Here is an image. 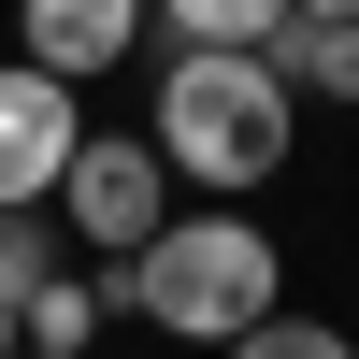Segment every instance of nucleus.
Masks as SVG:
<instances>
[{
    "label": "nucleus",
    "instance_id": "9",
    "mask_svg": "<svg viewBox=\"0 0 359 359\" xmlns=\"http://www.w3.org/2000/svg\"><path fill=\"white\" fill-rule=\"evenodd\" d=\"M43 273H57V201H0V302H29Z\"/></svg>",
    "mask_w": 359,
    "mask_h": 359
},
{
    "label": "nucleus",
    "instance_id": "3",
    "mask_svg": "<svg viewBox=\"0 0 359 359\" xmlns=\"http://www.w3.org/2000/svg\"><path fill=\"white\" fill-rule=\"evenodd\" d=\"M57 230H72L86 259H144V245L172 230V158L130 144V130H86L72 172H57Z\"/></svg>",
    "mask_w": 359,
    "mask_h": 359
},
{
    "label": "nucleus",
    "instance_id": "7",
    "mask_svg": "<svg viewBox=\"0 0 359 359\" xmlns=\"http://www.w3.org/2000/svg\"><path fill=\"white\" fill-rule=\"evenodd\" d=\"M259 57H273L302 101H359V15H287Z\"/></svg>",
    "mask_w": 359,
    "mask_h": 359
},
{
    "label": "nucleus",
    "instance_id": "8",
    "mask_svg": "<svg viewBox=\"0 0 359 359\" xmlns=\"http://www.w3.org/2000/svg\"><path fill=\"white\" fill-rule=\"evenodd\" d=\"M158 29H172V43H273V29H287V0H158Z\"/></svg>",
    "mask_w": 359,
    "mask_h": 359
},
{
    "label": "nucleus",
    "instance_id": "4",
    "mask_svg": "<svg viewBox=\"0 0 359 359\" xmlns=\"http://www.w3.org/2000/svg\"><path fill=\"white\" fill-rule=\"evenodd\" d=\"M72 144H86V86L43 72V57H15L0 72V201H57Z\"/></svg>",
    "mask_w": 359,
    "mask_h": 359
},
{
    "label": "nucleus",
    "instance_id": "11",
    "mask_svg": "<svg viewBox=\"0 0 359 359\" xmlns=\"http://www.w3.org/2000/svg\"><path fill=\"white\" fill-rule=\"evenodd\" d=\"M287 15H359V0H287Z\"/></svg>",
    "mask_w": 359,
    "mask_h": 359
},
{
    "label": "nucleus",
    "instance_id": "1",
    "mask_svg": "<svg viewBox=\"0 0 359 359\" xmlns=\"http://www.w3.org/2000/svg\"><path fill=\"white\" fill-rule=\"evenodd\" d=\"M144 144L172 158V187H273L287 144H302V86L273 57H245V43H172Z\"/></svg>",
    "mask_w": 359,
    "mask_h": 359
},
{
    "label": "nucleus",
    "instance_id": "12",
    "mask_svg": "<svg viewBox=\"0 0 359 359\" xmlns=\"http://www.w3.org/2000/svg\"><path fill=\"white\" fill-rule=\"evenodd\" d=\"M15 345H29V331H15V302H0V359H15Z\"/></svg>",
    "mask_w": 359,
    "mask_h": 359
},
{
    "label": "nucleus",
    "instance_id": "6",
    "mask_svg": "<svg viewBox=\"0 0 359 359\" xmlns=\"http://www.w3.org/2000/svg\"><path fill=\"white\" fill-rule=\"evenodd\" d=\"M115 302H130V273H115V259H101V273H43V287L15 302V331H29V345H57V359H86V345L115 331Z\"/></svg>",
    "mask_w": 359,
    "mask_h": 359
},
{
    "label": "nucleus",
    "instance_id": "10",
    "mask_svg": "<svg viewBox=\"0 0 359 359\" xmlns=\"http://www.w3.org/2000/svg\"><path fill=\"white\" fill-rule=\"evenodd\" d=\"M216 359H359V345L331 331V316H287V302H273V316H259L245 345H216Z\"/></svg>",
    "mask_w": 359,
    "mask_h": 359
},
{
    "label": "nucleus",
    "instance_id": "13",
    "mask_svg": "<svg viewBox=\"0 0 359 359\" xmlns=\"http://www.w3.org/2000/svg\"><path fill=\"white\" fill-rule=\"evenodd\" d=\"M15 359H57V345H15Z\"/></svg>",
    "mask_w": 359,
    "mask_h": 359
},
{
    "label": "nucleus",
    "instance_id": "5",
    "mask_svg": "<svg viewBox=\"0 0 359 359\" xmlns=\"http://www.w3.org/2000/svg\"><path fill=\"white\" fill-rule=\"evenodd\" d=\"M144 29H158V0H15V57H43V72H130Z\"/></svg>",
    "mask_w": 359,
    "mask_h": 359
},
{
    "label": "nucleus",
    "instance_id": "2",
    "mask_svg": "<svg viewBox=\"0 0 359 359\" xmlns=\"http://www.w3.org/2000/svg\"><path fill=\"white\" fill-rule=\"evenodd\" d=\"M115 273H130V316L172 331V345H245L287 302V259H273V230L245 201H172V230L144 259H115Z\"/></svg>",
    "mask_w": 359,
    "mask_h": 359
}]
</instances>
